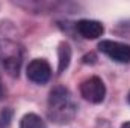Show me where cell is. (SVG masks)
<instances>
[{
    "mask_svg": "<svg viewBox=\"0 0 130 128\" xmlns=\"http://www.w3.org/2000/svg\"><path fill=\"white\" fill-rule=\"evenodd\" d=\"M76 113L77 105L73 101L70 91L62 86H56L48 96V118L59 125H65L74 119Z\"/></svg>",
    "mask_w": 130,
    "mask_h": 128,
    "instance_id": "obj_1",
    "label": "cell"
},
{
    "mask_svg": "<svg viewBox=\"0 0 130 128\" xmlns=\"http://www.w3.org/2000/svg\"><path fill=\"white\" fill-rule=\"evenodd\" d=\"M80 95L92 104L103 102L104 96H106V86H104L103 80L97 75L85 78L80 83Z\"/></svg>",
    "mask_w": 130,
    "mask_h": 128,
    "instance_id": "obj_2",
    "label": "cell"
},
{
    "mask_svg": "<svg viewBox=\"0 0 130 128\" xmlns=\"http://www.w3.org/2000/svg\"><path fill=\"white\" fill-rule=\"evenodd\" d=\"M98 50L118 63H129L130 62V45H127V44H123L118 41H110V39H103L98 42Z\"/></svg>",
    "mask_w": 130,
    "mask_h": 128,
    "instance_id": "obj_3",
    "label": "cell"
},
{
    "mask_svg": "<svg viewBox=\"0 0 130 128\" xmlns=\"http://www.w3.org/2000/svg\"><path fill=\"white\" fill-rule=\"evenodd\" d=\"M27 78L36 84H45L52 77V66L45 59H33L26 69Z\"/></svg>",
    "mask_w": 130,
    "mask_h": 128,
    "instance_id": "obj_4",
    "label": "cell"
},
{
    "mask_svg": "<svg viewBox=\"0 0 130 128\" xmlns=\"http://www.w3.org/2000/svg\"><path fill=\"white\" fill-rule=\"evenodd\" d=\"M76 30L85 39H97L103 35L104 27L100 21L95 20H80L76 23Z\"/></svg>",
    "mask_w": 130,
    "mask_h": 128,
    "instance_id": "obj_5",
    "label": "cell"
},
{
    "mask_svg": "<svg viewBox=\"0 0 130 128\" xmlns=\"http://www.w3.org/2000/svg\"><path fill=\"white\" fill-rule=\"evenodd\" d=\"M20 128H47L45 122L35 113H27L21 118Z\"/></svg>",
    "mask_w": 130,
    "mask_h": 128,
    "instance_id": "obj_6",
    "label": "cell"
},
{
    "mask_svg": "<svg viewBox=\"0 0 130 128\" xmlns=\"http://www.w3.org/2000/svg\"><path fill=\"white\" fill-rule=\"evenodd\" d=\"M58 53H59V68H58V71L62 72V71H65L68 68L70 59H71V48H70L68 42H61L59 44Z\"/></svg>",
    "mask_w": 130,
    "mask_h": 128,
    "instance_id": "obj_7",
    "label": "cell"
},
{
    "mask_svg": "<svg viewBox=\"0 0 130 128\" xmlns=\"http://www.w3.org/2000/svg\"><path fill=\"white\" fill-rule=\"evenodd\" d=\"M3 96H5V88H3V83L0 78V99H3Z\"/></svg>",
    "mask_w": 130,
    "mask_h": 128,
    "instance_id": "obj_8",
    "label": "cell"
},
{
    "mask_svg": "<svg viewBox=\"0 0 130 128\" xmlns=\"http://www.w3.org/2000/svg\"><path fill=\"white\" fill-rule=\"evenodd\" d=\"M121 128H130V121L129 122H124V124L121 125Z\"/></svg>",
    "mask_w": 130,
    "mask_h": 128,
    "instance_id": "obj_9",
    "label": "cell"
},
{
    "mask_svg": "<svg viewBox=\"0 0 130 128\" xmlns=\"http://www.w3.org/2000/svg\"><path fill=\"white\" fill-rule=\"evenodd\" d=\"M127 101H129V104H130V92H129V95H127Z\"/></svg>",
    "mask_w": 130,
    "mask_h": 128,
    "instance_id": "obj_10",
    "label": "cell"
}]
</instances>
